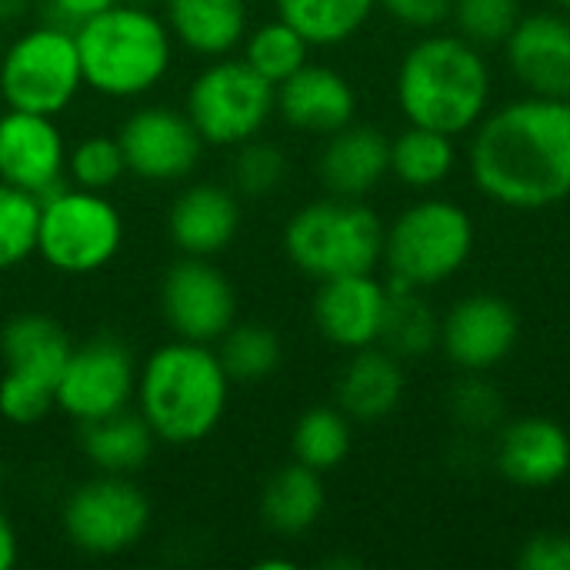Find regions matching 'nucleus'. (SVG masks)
<instances>
[{"label": "nucleus", "instance_id": "f257e3e1", "mask_svg": "<svg viewBox=\"0 0 570 570\" xmlns=\"http://www.w3.org/2000/svg\"><path fill=\"white\" fill-rule=\"evenodd\" d=\"M474 187L508 210H548L570 197V100L524 94L471 130Z\"/></svg>", "mask_w": 570, "mask_h": 570}, {"label": "nucleus", "instance_id": "f03ea898", "mask_svg": "<svg viewBox=\"0 0 570 570\" xmlns=\"http://www.w3.org/2000/svg\"><path fill=\"white\" fill-rule=\"evenodd\" d=\"M230 387L214 344L174 337L140 361L134 407L157 444L194 448L224 424Z\"/></svg>", "mask_w": 570, "mask_h": 570}, {"label": "nucleus", "instance_id": "7ed1b4c3", "mask_svg": "<svg viewBox=\"0 0 570 570\" xmlns=\"http://www.w3.org/2000/svg\"><path fill=\"white\" fill-rule=\"evenodd\" d=\"M494 73L484 50L461 33H424L397 63L394 97L407 124L451 137L471 134L491 110Z\"/></svg>", "mask_w": 570, "mask_h": 570}, {"label": "nucleus", "instance_id": "20e7f679", "mask_svg": "<svg viewBox=\"0 0 570 570\" xmlns=\"http://www.w3.org/2000/svg\"><path fill=\"white\" fill-rule=\"evenodd\" d=\"M83 83L117 104L150 97L174 70L177 40L154 3L117 0L73 27Z\"/></svg>", "mask_w": 570, "mask_h": 570}, {"label": "nucleus", "instance_id": "39448f33", "mask_svg": "<svg viewBox=\"0 0 570 570\" xmlns=\"http://www.w3.org/2000/svg\"><path fill=\"white\" fill-rule=\"evenodd\" d=\"M387 224L374 207L351 197H321L297 207L281 234V247L304 277L331 281L374 274L384 261Z\"/></svg>", "mask_w": 570, "mask_h": 570}, {"label": "nucleus", "instance_id": "423d86ee", "mask_svg": "<svg viewBox=\"0 0 570 570\" xmlns=\"http://www.w3.org/2000/svg\"><path fill=\"white\" fill-rule=\"evenodd\" d=\"M474 254V220L448 197L404 207L384 230V267L397 287L431 291L451 281Z\"/></svg>", "mask_w": 570, "mask_h": 570}, {"label": "nucleus", "instance_id": "0eeeda50", "mask_svg": "<svg viewBox=\"0 0 570 570\" xmlns=\"http://www.w3.org/2000/svg\"><path fill=\"white\" fill-rule=\"evenodd\" d=\"M70 337L43 311H17L0 327V417L33 428L57 411V384L70 354Z\"/></svg>", "mask_w": 570, "mask_h": 570}, {"label": "nucleus", "instance_id": "6e6552de", "mask_svg": "<svg viewBox=\"0 0 570 570\" xmlns=\"http://www.w3.org/2000/svg\"><path fill=\"white\" fill-rule=\"evenodd\" d=\"M124 214L110 194L60 184L40 197L37 257L67 277H87L110 267L124 247Z\"/></svg>", "mask_w": 570, "mask_h": 570}, {"label": "nucleus", "instance_id": "1a4fd4ad", "mask_svg": "<svg viewBox=\"0 0 570 570\" xmlns=\"http://www.w3.org/2000/svg\"><path fill=\"white\" fill-rule=\"evenodd\" d=\"M87 90L73 27L43 20L23 27L0 53V100L13 110L60 117Z\"/></svg>", "mask_w": 570, "mask_h": 570}, {"label": "nucleus", "instance_id": "9d476101", "mask_svg": "<svg viewBox=\"0 0 570 570\" xmlns=\"http://www.w3.org/2000/svg\"><path fill=\"white\" fill-rule=\"evenodd\" d=\"M184 110L200 140L214 150H234L267 130L277 117V94L240 57L207 60L187 83Z\"/></svg>", "mask_w": 570, "mask_h": 570}, {"label": "nucleus", "instance_id": "9b49d317", "mask_svg": "<svg viewBox=\"0 0 570 570\" xmlns=\"http://www.w3.org/2000/svg\"><path fill=\"white\" fill-rule=\"evenodd\" d=\"M154 521L150 498L134 478L100 474L70 488L60 504V531L67 544L87 558H120L134 551Z\"/></svg>", "mask_w": 570, "mask_h": 570}, {"label": "nucleus", "instance_id": "f8f14e48", "mask_svg": "<svg viewBox=\"0 0 570 570\" xmlns=\"http://www.w3.org/2000/svg\"><path fill=\"white\" fill-rule=\"evenodd\" d=\"M140 361L130 344L110 331L70 347L57 384V411L73 424H90L134 407Z\"/></svg>", "mask_w": 570, "mask_h": 570}, {"label": "nucleus", "instance_id": "ddd939ff", "mask_svg": "<svg viewBox=\"0 0 570 570\" xmlns=\"http://www.w3.org/2000/svg\"><path fill=\"white\" fill-rule=\"evenodd\" d=\"M127 177L144 184H187L200 167L207 144L184 107L140 104L117 127Z\"/></svg>", "mask_w": 570, "mask_h": 570}, {"label": "nucleus", "instance_id": "4468645a", "mask_svg": "<svg viewBox=\"0 0 570 570\" xmlns=\"http://www.w3.org/2000/svg\"><path fill=\"white\" fill-rule=\"evenodd\" d=\"M167 331L180 341L217 344L237 321V287L214 257H177L157 287Z\"/></svg>", "mask_w": 570, "mask_h": 570}, {"label": "nucleus", "instance_id": "2eb2a0df", "mask_svg": "<svg viewBox=\"0 0 570 570\" xmlns=\"http://www.w3.org/2000/svg\"><path fill=\"white\" fill-rule=\"evenodd\" d=\"M521 341V317L511 301L478 291L441 317V351L461 374H491Z\"/></svg>", "mask_w": 570, "mask_h": 570}, {"label": "nucleus", "instance_id": "dca6fc26", "mask_svg": "<svg viewBox=\"0 0 570 570\" xmlns=\"http://www.w3.org/2000/svg\"><path fill=\"white\" fill-rule=\"evenodd\" d=\"M67 134L57 117L0 110V180L27 194H50L67 184Z\"/></svg>", "mask_w": 570, "mask_h": 570}, {"label": "nucleus", "instance_id": "f3484780", "mask_svg": "<svg viewBox=\"0 0 570 570\" xmlns=\"http://www.w3.org/2000/svg\"><path fill=\"white\" fill-rule=\"evenodd\" d=\"M391 287L377 274H347L317 281L311 321L337 351H361L381 341Z\"/></svg>", "mask_w": 570, "mask_h": 570}, {"label": "nucleus", "instance_id": "a211bd4d", "mask_svg": "<svg viewBox=\"0 0 570 570\" xmlns=\"http://www.w3.org/2000/svg\"><path fill=\"white\" fill-rule=\"evenodd\" d=\"M244 224L240 197L230 184L194 180L177 190L167 210V237L184 257H220Z\"/></svg>", "mask_w": 570, "mask_h": 570}, {"label": "nucleus", "instance_id": "6ab92c4d", "mask_svg": "<svg viewBox=\"0 0 570 570\" xmlns=\"http://www.w3.org/2000/svg\"><path fill=\"white\" fill-rule=\"evenodd\" d=\"M501 47L528 94L570 100V17L558 10L524 13Z\"/></svg>", "mask_w": 570, "mask_h": 570}, {"label": "nucleus", "instance_id": "aec40b11", "mask_svg": "<svg viewBox=\"0 0 570 570\" xmlns=\"http://www.w3.org/2000/svg\"><path fill=\"white\" fill-rule=\"evenodd\" d=\"M277 94V117L311 137H327L357 120V90L354 83L327 67V63H304L284 83L274 87Z\"/></svg>", "mask_w": 570, "mask_h": 570}, {"label": "nucleus", "instance_id": "412c9836", "mask_svg": "<svg viewBox=\"0 0 570 570\" xmlns=\"http://www.w3.org/2000/svg\"><path fill=\"white\" fill-rule=\"evenodd\" d=\"M391 174V137L371 124H347L324 137L317 180L331 197L364 200Z\"/></svg>", "mask_w": 570, "mask_h": 570}, {"label": "nucleus", "instance_id": "4be33fe9", "mask_svg": "<svg viewBox=\"0 0 570 570\" xmlns=\"http://www.w3.org/2000/svg\"><path fill=\"white\" fill-rule=\"evenodd\" d=\"M498 471L518 488H551L570 471V434L548 417L511 421L494 451Z\"/></svg>", "mask_w": 570, "mask_h": 570}, {"label": "nucleus", "instance_id": "5701e85b", "mask_svg": "<svg viewBox=\"0 0 570 570\" xmlns=\"http://www.w3.org/2000/svg\"><path fill=\"white\" fill-rule=\"evenodd\" d=\"M404 401V361H397L381 344L351 351L337 381H334V404L354 424H377L387 421Z\"/></svg>", "mask_w": 570, "mask_h": 570}, {"label": "nucleus", "instance_id": "b1692460", "mask_svg": "<svg viewBox=\"0 0 570 570\" xmlns=\"http://www.w3.org/2000/svg\"><path fill=\"white\" fill-rule=\"evenodd\" d=\"M164 20L180 50L214 60L240 50L250 30L247 0H164Z\"/></svg>", "mask_w": 570, "mask_h": 570}, {"label": "nucleus", "instance_id": "393cba45", "mask_svg": "<svg viewBox=\"0 0 570 570\" xmlns=\"http://www.w3.org/2000/svg\"><path fill=\"white\" fill-rule=\"evenodd\" d=\"M324 508H327L324 474L297 461L277 468L261 491V521L277 538L307 534L324 518Z\"/></svg>", "mask_w": 570, "mask_h": 570}, {"label": "nucleus", "instance_id": "a878e982", "mask_svg": "<svg viewBox=\"0 0 570 570\" xmlns=\"http://www.w3.org/2000/svg\"><path fill=\"white\" fill-rule=\"evenodd\" d=\"M157 451V438L137 407L117 411L110 417L80 424V454L100 474H140Z\"/></svg>", "mask_w": 570, "mask_h": 570}, {"label": "nucleus", "instance_id": "bb28decb", "mask_svg": "<svg viewBox=\"0 0 570 570\" xmlns=\"http://www.w3.org/2000/svg\"><path fill=\"white\" fill-rule=\"evenodd\" d=\"M458 167V137L407 124L391 137V177L411 190H434L451 180Z\"/></svg>", "mask_w": 570, "mask_h": 570}, {"label": "nucleus", "instance_id": "cd10ccee", "mask_svg": "<svg viewBox=\"0 0 570 570\" xmlns=\"http://www.w3.org/2000/svg\"><path fill=\"white\" fill-rule=\"evenodd\" d=\"M387 314L381 327V347L391 351L397 361H421L441 347V317L424 301V291L391 284Z\"/></svg>", "mask_w": 570, "mask_h": 570}, {"label": "nucleus", "instance_id": "c85d7f7f", "mask_svg": "<svg viewBox=\"0 0 570 570\" xmlns=\"http://www.w3.org/2000/svg\"><path fill=\"white\" fill-rule=\"evenodd\" d=\"M274 10L311 47H341L367 27L377 0H274Z\"/></svg>", "mask_w": 570, "mask_h": 570}, {"label": "nucleus", "instance_id": "c756f323", "mask_svg": "<svg viewBox=\"0 0 570 570\" xmlns=\"http://www.w3.org/2000/svg\"><path fill=\"white\" fill-rule=\"evenodd\" d=\"M354 448V421L337 404L307 407L291 431V454L297 464L331 474L337 471Z\"/></svg>", "mask_w": 570, "mask_h": 570}, {"label": "nucleus", "instance_id": "7c9ffc66", "mask_svg": "<svg viewBox=\"0 0 570 570\" xmlns=\"http://www.w3.org/2000/svg\"><path fill=\"white\" fill-rule=\"evenodd\" d=\"M230 384H257L267 381L281 361H284V344L274 327L261 321H234L224 337L214 344Z\"/></svg>", "mask_w": 570, "mask_h": 570}, {"label": "nucleus", "instance_id": "2f4dec72", "mask_svg": "<svg viewBox=\"0 0 570 570\" xmlns=\"http://www.w3.org/2000/svg\"><path fill=\"white\" fill-rule=\"evenodd\" d=\"M311 50L314 47L301 37V30H294L284 17H274L247 30L240 43V60L277 87L311 60Z\"/></svg>", "mask_w": 570, "mask_h": 570}, {"label": "nucleus", "instance_id": "473e14b6", "mask_svg": "<svg viewBox=\"0 0 570 570\" xmlns=\"http://www.w3.org/2000/svg\"><path fill=\"white\" fill-rule=\"evenodd\" d=\"M127 177V160L117 134H83L67 147V184L110 194Z\"/></svg>", "mask_w": 570, "mask_h": 570}, {"label": "nucleus", "instance_id": "72a5a7b5", "mask_svg": "<svg viewBox=\"0 0 570 570\" xmlns=\"http://www.w3.org/2000/svg\"><path fill=\"white\" fill-rule=\"evenodd\" d=\"M40 197L0 180V274L37 257Z\"/></svg>", "mask_w": 570, "mask_h": 570}, {"label": "nucleus", "instance_id": "f704fd0d", "mask_svg": "<svg viewBox=\"0 0 570 570\" xmlns=\"http://www.w3.org/2000/svg\"><path fill=\"white\" fill-rule=\"evenodd\" d=\"M287 180V157L277 144L254 137L240 147H234L230 157V187L240 200H264L277 194Z\"/></svg>", "mask_w": 570, "mask_h": 570}, {"label": "nucleus", "instance_id": "c9c22d12", "mask_svg": "<svg viewBox=\"0 0 570 570\" xmlns=\"http://www.w3.org/2000/svg\"><path fill=\"white\" fill-rule=\"evenodd\" d=\"M521 17V0H451V20L458 33L481 50L501 47Z\"/></svg>", "mask_w": 570, "mask_h": 570}, {"label": "nucleus", "instance_id": "e433bc0d", "mask_svg": "<svg viewBox=\"0 0 570 570\" xmlns=\"http://www.w3.org/2000/svg\"><path fill=\"white\" fill-rule=\"evenodd\" d=\"M451 417L458 421V428L484 434L501 424L504 397L488 381V374H464L451 391Z\"/></svg>", "mask_w": 570, "mask_h": 570}, {"label": "nucleus", "instance_id": "4c0bfd02", "mask_svg": "<svg viewBox=\"0 0 570 570\" xmlns=\"http://www.w3.org/2000/svg\"><path fill=\"white\" fill-rule=\"evenodd\" d=\"M518 564L524 570H570V534L541 531L524 541Z\"/></svg>", "mask_w": 570, "mask_h": 570}, {"label": "nucleus", "instance_id": "58836bf2", "mask_svg": "<svg viewBox=\"0 0 570 570\" xmlns=\"http://www.w3.org/2000/svg\"><path fill=\"white\" fill-rule=\"evenodd\" d=\"M377 7L411 30H434L451 20V0H377Z\"/></svg>", "mask_w": 570, "mask_h": 570}, {"label": "nucleus", "instance_id": "ea45409f", "mask_svg": "<svg viewBox=\"0 0 570 570\" xmlns=\"http://www.w3.org/2000/svg\"><path fill=\"white\" fill-rule=\"evenodd\" d=\"M43 3L50 10V20H60L67 27H77V23H83L87 17L107 10L117 0H43Z\"/></svg>", "mask_w": 570, "mask_h": 570}, {"label": "nucleus", "instance_id": "a19ab883", "mask_svg": "<svg viewBox=\"0 0 570 570\" xmlns=\"http://www.w3.org/2000/svg\"><path fill=\"white\" fill-rule=\"evenodd\" d=\"M20 561V534L10 521V514L0 508V570L17 568Z\"/></svg>", "mask_w": 570, "mask_h": 570}, {"label": "nucleus", "instance_id": "79ce46f5", "mask_svg": "<svg viewBox=\"0 0 570 570\" xmlns=\"http://www.w3.org/2000/svg\"><path fill=\"white\" fill-rule=\"evenodd\" d=\"M37 0H0V27H13L23 23L33 13Z\"/></svg>", "mask_w": 570, "mask_h": 570}, {"label": "nucleus", "instance_id": "37998d69", "mask_svg": "<svg viewBox=\"0 0 570 570\" xmlns=\"http://www.w3.org/2000/svg\"><path fill=\"white\" fill-rule=\"evenodd\" d=\"M257 568L261 570H294V561H287V558H264V561H257Z\"/></svg>", "mask_w": 570, "mask_h": 570}, {"label": "nucleus", "instance_id": "c03bdc74", "mask_svg": "<svg viewBox=\"0 0 570 570\" xmlns=\"http://www.w3.org/2000/svg\"><path fill=\"white\" fill-rule=\"evenodd\" d=\"M554 7H558V10H568L570 13V0H554Z\"/></svg>", "mask_w": 570, "mask_h": 570}, {"label": "nucleus", "instance_id": "a18cd8bd", "mask_svg": "<svg viewBox=\"0 0 570 570\" xmlns=\"http://www.w3.org/2000/svg\"><path fill=\"white\" fill-rule=\"evenodd\" d=\"M3 478H7V471H3V458H0V488H3Z\"/></svg>", "mask_w": 570, "mask_h": 570}, {"label": "nucleus", "instance_id": "49530a36", "mask_svg": "<svg viewBox=\"0 0 570 570\" xmlns=\"http://www.w3.org/2000/svg\"><path fill=\"white\" fill-rule=\"evenodd\" d=\"M130 3H154V0H130Z\"/></svg>", "mask_w": 570, "mask_h": 570}, {"label": "nucleus", "instance_id": "de8ad7c7", "mask_svg": "<svg viewBox=\"0 0 570 570\" xmlns=\"http://www.w3.org/2000/svg\"><path fill=\"white\" fill-rule=\"evenodd\" d=\"M0 30H3V27H0ZM3 43H7V40H3V37H0V53H3Z\"/></svg>", "mask_w": 570, "mask_h": 570}]
</instances>
